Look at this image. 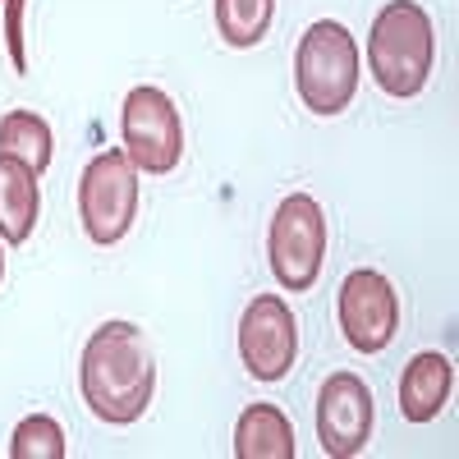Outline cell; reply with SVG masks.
Here are the masks:
<instances>
[{
	"mask_svg": "<svg viewBox=\"0 0 459 459\" xmlns=\"http://www.w3.org/2000/svg\"><path fill=\"white\" fill-rule=\"evenodd\" d=\"M79 386L97 423H138L157 395V354H152L147 335L134 322H101L83 344Z\"/></svg>",
	"mask_w": 459,
	"mask_h": 459,
	"instance_id": "cell-1",
	"label": "cell"
},
{
	"mask_svg": "<svg viewBox=\"0 0 459 459\" xmlns=\"http://www.w3.org/2000/svg\"><path fill=\"white\" fill-rule=\"evenodd\" d=\"M432 65H437L432 14L418 5V0H386L372 19V32H368L372 83L395 101H409L428 88Z\"/></svg>",
	"mask_w": 459,
	"mask_h": 459,
	"instance_id": "cell-2",
	"label": "cell"
},
{
	"mask_svg": "<svg viewBox=\"0 0 459 459\" xmlns=\"http://www.w3.org/2000/svg\"><path fill=\"white\" fill-rule=\"evenodd\" d=\"M359 79H363V56L354 32L335 23V19H317L308 23V32L294 47V88L299 101L313 115H340L350 110V101L359 97Z\"/></svg>",
	"mask_w": 459,
	"mask_h": 459,
	"instance_id": "cell-3",
	"label": "cell"
},
{
	"mask_svg": "<svg viewBox=\"0 0 459 459\" xmlns=\"http://www.w3.org/2000/svg\"><path fill=\"white\" fill-rule=\"evenodd\" d=\"M266 262L281 290L308 294L326 262V212L313 194L281 198L272 230H266Z\"/></svg>",
	"mask_w": 459,
	"mask_h": 459,
	"instance_id": "cell-4",
	"label": "cell"
},
{
	"mask_svg": "<svg viewBox=\"0 0 459 459\" xmlns=\"http://www.w3.org/2000/svg\"><path fill=\"white\" fill-rule=\"evenodd\" d=\"M138 170L125 157V147H106L83 166L79 179V221H83V235L101 248L120 244L134 221H138Z\"/></svg>",
	"mask_w": 459,
	"mask_h": 459,
	"instance_id": "cell-5",
	"label": "cell"
},
{
	"mask_svg": "<svg viewBox=\"0 0 459 459\" xmlns=\"http://www.w3.org/2000/svg\"><path fill=\"white\" fill-rule=\"evenodd\" d=\"M120 143L138 175H170L184 161V120L170 92L161 88H134L120 106Z\"/></svg>",
	"mask_w": 459,
	"mask_h": 459,
	"instance_id": "cell-6",
	"label": "cell"
},
{
	"mask_svg": "<svg viewBox=\"0 0 459 459\" xmlns=\"http://www.w3.org/2000/svg\"><path fill=\"white\" fill-rule=\"evenodd\" d=\"M340 331L350 340V350L359 354L391 350V340L400 331V294L372 266H359V272L340 281Z\"/></svg>",
	"mask_w": 459,
	"mask_h": 459,
	"instance_id": "cell-7",
	"label": "cell"
},
{
	"mask_svg": "<svg viewBox=\"0 0 459 459\" xmlns=\"http://www.w3.org/2000/svg\"><path fill=\"white\" fill-rule=\"evenodd\" d=\"M377 400L359 372H331L317 391V441L331 459H354L372 441Z\"/></svg>",
	"mask_w": 459,
	"mask_h": 459,
	"instance_id": "cell-8",
	"label": "cell"
},
{
	"mask_svg": "<svg viewBox=\"0 0 459 459\" xmlns=\"http://www.w3.org/2000/svg\"><path fill=\"white\" fill-rule=\"evenodd\" d=\"M239 359L253 381H281L299 359V322L281 294H257L239 317Z\"/></svg>",
	"mask_w": 459,
	"mask_h": 459,
	"instance_id": "cell-9",
	"label": "cell"
},
{
	"mask_svg": "<svg viewBox=\"0 0 459 459\" xmlns=\"http://www.w3.org/2000/svg\"><path fill=\"white\" fill-rule=\"evenodd\" d=\"M450 391H455L450 359L437 354V350L413 354L404 377H400V413H404V423H432V418H441V409L450 404Z\"/></svg>",
	"mask_w": 459,
	"mask_h": 459,
	"instance_id": "cell-10",
	"label": "cell"
},
{
	"mask_svg": "<svg viewBox=\"0 0 459 459\" xmlns=\"http://www.w3.org/2000/svg\"><path fill=\"white\" fill-rule=\"evenodd\" d=\"M37 216H42V188H37V175L5 157L0 152V244H28L32 230H37Z\"/></svg>",
	"mask_w": 459,
	"mask_h": 459,
	"instance_id": "cell-11",
	"label": "cell"
},
{
	"mask_svg": "<svg viewBox=\"0 0 459 459\" xmlns=\"http://www.w3.org/2000/svg\"><path fill=\"white\" fill-rule=\"evenodd\" d=\"M294 423L276 404H248L235 423V459H294Z\"/></svg>",
	"mask_w": 459,
	"mask_h": 459,
	"instance_id": "cell-12",
	"label": "cell"
},
{
	"mask_svg": "<svg viewBox=\"0 0 459 459\" xmlns=\"http://www.w3.org/2000/svg\"><path fill=\"white\" fill-rule=\"evenodd\" d=\"M0 152L23 161L37 179H42L51 170V152H56L51 125L37 110H5L0 115Z\"/></svg>",
	"mask_w": 459,
	"mask_h": 459,
	"instance_id": "cell-13",
	"label": "cell"
},
{
	"mask_svg": "<svg viewBox=\"0 0 459 459\" xmlns=\"http://www.w3.org/2000/svg\"><path fill=\"white\" fill-rule=\"evenodd\" d=\"M276 19V0H216V32L230 51H253Z\"/></svg>",
	"mask_w": 459,
	"mask_h": 459,
	"instance_id": "cell-14",
	"label": "cell"
},
{
	"mask_svg": "<svg viewBox=\"0 0 459 459\" xmlns=\"http://www.w3.org/2000/svg\"><path fill=\"white\" fill-rule=\"evenodd\" d=\"M65 428L51 413H28L23 423L10 432V459H65Z\"/></svg>",
	"mask_w": 459,
	"mask_h": 459,
	"instance_id": "cell-15",
	"label": "cell"
},
{
	"mask_svg": "<svg viewBox=\"0 0 459 459\" xmlns=\"http://www.w3.org/2000/svg\"><path fill=\"white\" fill-rule=\"evenodd\" d=\"M5 51H10V65L14 74H28V32H23V10L28 0H5Z\"/></svg>",
	"mask_w": 459,
	"mask_h": 459,
	"instance_id": "cell-16",
	"label": "cell"
},
{
	"mask_svg": "<svg viewBox=\"0 0 459 459\" xmlns=\"http://www.w3.org/2000/svg\"><path fill=\"white\" fill-rule=\"evenodd\" d=\"M0 281H5V253H0Z\"/></svg>",
	"mask_w": 459,
	"mask_h": 459,
	"instance_id": "cell-17",
	"label": "cell"
},
{
	"mask_svg": "<svg viewBox=\"0 0 459 459\" xmlns=\"http://www.w3.org/2000/svg\"><path fill=\"white\" fill-rule=\"evenodd\" d=\"M0 5H5V0H0Z\"/></svg>",
	"mask_w": 459,
	"mask_h": 459,
	"instance_id": "cell-18",
	"label": "cell"
}]
</instances>
